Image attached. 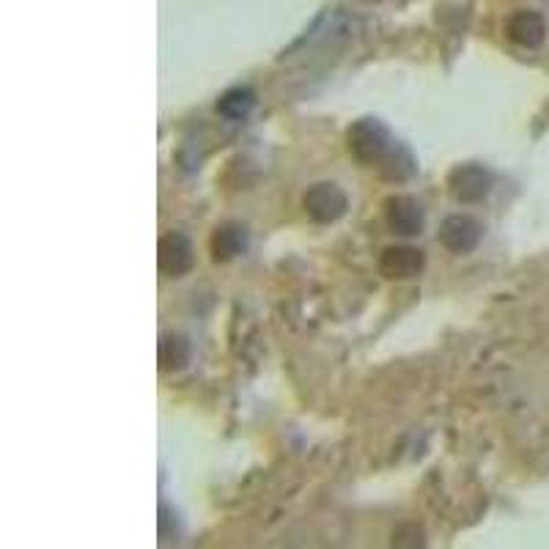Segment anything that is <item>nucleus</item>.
Instances as JSON below:
<instances>
[{"label":"nucleus","mask_w":549,"mask_h":549,"mask_svg":"<svg viewBox=\"0 0 549 549\" xmlns=\"http://www.w3.org/2000/svg\"><path fill=\"white\" fill-rule=\"evenodd\" d=\"M506 31L511 42L522 44V47H539L547 33V22L536 11H519L508 20Z\"/></svg>","instance_id":"8"},{"label":"nucleus","mask_w":549,"mask_h":549,"mask_svg":"<svg viewBox=\"0 0 549 549\" xmlns=\"http://www.w3.org/2000/svg\"><path fill=\"white\" fill-rule=\"evenodd\" d=\"M160 270L165 272V275H171V278H182V275H187V272L193 270L195 264V250H193V242L184 237V234H176V231H171V234H165V237L160 239Z\"/></svg>","instance_id":"6"},{"label":"nucleus","mask_w":549,"mask_h":549,"mask_svg":"<svg viewBox=\"0 0 549 549\" xmlns=\"http://www.w3.org/2000/svg\"><path fill=\"white\" fill-rule=\"evenodd\" d=\"M385 223L393 234H401V237H415L423 231V209L412 198V195H390L385 201Z\"/></svg>","instance_id":"4"},{"label":"nucleus","mask_w":549,"mask_h":549,"mask_svg":"<svg viewBox=\"0 0 549 549\" xmlns=\"http://www.w3.org/2000/svg\"><path fill=\"white\" fill-rule=\"evenodd\" d=\"M349 151L357 162H363L368 168H379L382 176L388 179H410L415 173V160L412 154L399 140L390 135V130L379 119H360L349 127L346 135Z\"/></svg>","instance_id":"1"},{"label":"nucleus","mask_w":549,"mask_h":549,"mask_svg":"<svg viewBox=\"0 0 549 549\" xmlns=\"http://www.w3.org/2000/svg\"><path fill=\"white\" fill-rule=\"evenodd\" d=\"M448 187L456 201H464V204H478L489 195V187H492V173L486 171L484 165L478 162H467V165H456L448 176Z\"/></svg>","instance_id":"3"},{"label":"nucleus","mask_w":549,"mask_h":549,"mask_svg":"<svg viewBox=\"0 0 549 549\" xmlns=\"http://www.w3.org/2000/svg\"><path fill=\"white\" fill-rule=\"evenodd\" d=\"M481 237H484V228L470 215L448 217L440 228V242L451 253H470L478 248Z\"/></svg>","instance_id":"5"},{"label":"nucleus","mask_w":549,"mask_h":549,"mask_svg":"<svg viewBox=\"0 0 549 549\" xmlns=\"http://www.w3.org/2000/svg\"><path fill=\"white\" fill-rule=\"evenodd\" d=\"M302 206H305L308 217H313L316 223H335V220H341L346 215L349 198H346V193L338 184L319 182L305 193Z\"/></svg>","instance_id":"2"},{"label":"nucleus","mask_w":549,"mask_h":549,"mask_svg":"<svg viewBox=\"0 0 549 549\" xmlns=\"http://www.w3.org/2000/svg\"><path fill=\"white\" fill-rule=\"evenodd\" d=\"M245 248H248V234L239 226H220L209 239V250H212L215 261L237 259Z\"/></svg>","instance_id":"9"},{"label":"nucleus","mask_w":549,"mask_h":549,"mask_svg":"<svg viewBox=\"0 0 549 549\" xmlns=\"http://www.w3.org/2000/svg\"><path fill=\"white\" fill-rule=\"evenodd\" d=\"M187 360H190V346H187V341L179 338V335H168V338L160 344L162 368H165V371H171V368H182Z\"/></svg>","instance_id":"11"},{"label":"nucleus","mask_w":549,"mask_h":549,"mask_svg":"<svg viewBox=\"0 0 549 549\" xmlns=\"http://www.w3.org/2000/svg\"><path fill=\"white\" fill-rule=\"evenodd\" d=\"M253 108H256V94H253V88L248 86L228 88L226 94L220 97V102H217V113L231 121L248 119Z\"/></svg>","instance_id":"10"},{"label":"nucleus","mask_w":549,"mask_h":549,"mask_svg":"<svg viewBox=\"0 0 549 549\" xmlns=\"http://www.w3.org/2000/svg\"><path fill=\"white\" fill-rule=\"evenodd\" d=\"M426 267V259L418 248H410V245H399V248H388L379 259V270L385 278L393 280H407L420 275Z\"/></svg>","instance_id":"7"}]
</instances>
